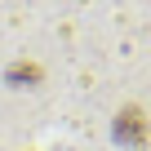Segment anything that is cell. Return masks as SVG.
<instances>
[{
    "mask_svg": "<svg viewBox=\"0 0 151 151\" xmlns=\"http://www.w3.org/2000/svg\"><path fill=\"white\" fill-rule=\"evenodd\" d=\"M5 80L18 89H36V85H45V67L40 62H14V67H5Z\"/></svg>",
    "mask_w": 151,
    "mask_h": 151,
    "instance_id": "7a4b0ae2",
    "label": "cell"
},
{
    "mask_svg": "<svg viewBox=\"0 0 151 151\" xmlns=\"http://www.w3.org/2000/svg\"><path fill=\"white\" fill-rule=\"evenodd\" d=\"M111 138L120 147H129V151H147L151 147V116L138 102H124L116 111V120H111Z\"/></svg>",
    "mask_w": 151,
    "mask_h": 151,
    "instance_id": "6da1fadb",
    "label": "cell"
}]
</instances>
